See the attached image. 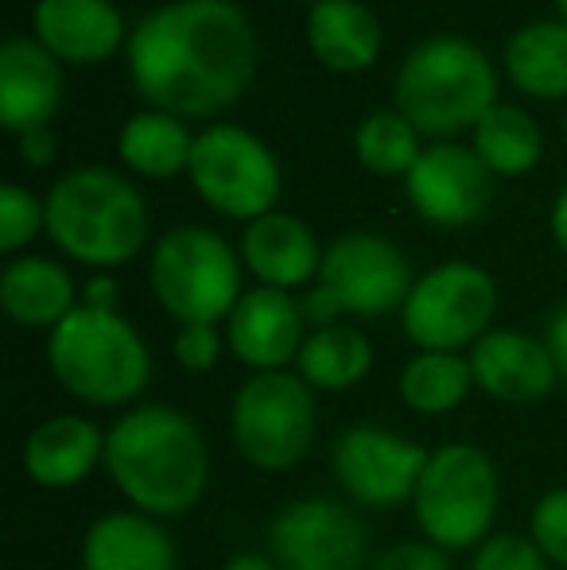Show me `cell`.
<instances>
[{
	"instance_id": "cell-2",
	"label": "cell",
	"mask_w": 567,
	"mask_h": 570,
	"mask_svg": "<svg viewBox=\"0 0 567 570\" xmlns=\"http://www.w3.org/2000/svg\"><path fill=\"white\" fill-rule=\"evenodd\" d=\"M106 470L125 501L148 517H183L206 493L211 451L172 404H140L106 431Z\"/></svg>"
},
{
	"instance_id": "cell-32",
	"label": "cell",
	"mask_w": 567,
	"mask_h": 570,
	"mask_svg": "<svg viewBox=\"0 0 567 570\" xmlns=\"http://www.w3.org/2000/svg\"><path fill=\"white\" fill-rule=\"evenodd\" d=\"M529 535L548 563L567 567V489H553L537 501L529 520Z\"/></svg>"
},
{
	"instance_id": "cell-9",
	"label": "cell",
	"mask_w": 567,
	"mask_h": 570,
	"mask_svg": "<svg viewBox=\"0 0 567 570\" xmlns=\"http://www.w3.org/2000/svg\"><path fill=\"white\" fill-rule=\"evenodd\" d=\"M493 311H498V284L490 279V272L467 261H451L412 284L409 303L401 307V323L420 353H459L462 345L475 350L490 334Z\"/></svg>"
},
{
	"instance_id": "cell-35",
	"label": "cell",
	"mask_w": 567,
	"mask_h": 570,
	"mask_svg": "<svg viewBox=\"0 0 567 570\" xmlns=\"http://www.w3.org/2000/svg\"><path fill=\"white\" fill-rule=\"evenodd\" d=\"M300 311H303V318H307V326H315V331H323V326H339V315H346V311L339 307V299H334L323 284H315L307 295H303Z\"/></svg>"
},
{
	"instance_id": "cell-29",
	"label": "cell",
	"mask_w": 567,
	"mask_h": 570,
	"mask_svg": "<svg viewBox=\"0 0 567 570\" xmlns=\"http://www.w3.org/2000/svg\"><path fill=\"white\" fill-rule=\"evenodd\" d=\"M354 148L362 167H370L378 175H409L420 159L417 128L401 114H393V109H381V114L365 117L358 125Z\"/></svg>"
},
{
	"instance_id": "cell-13",
	"label": "cell",
	"mask_w": 567,
	"mask_h": 570,
	"mask_svg": "<svg viewBox=\"0 0 567 570\" xmlns=\"http://www.w3.org/2000/svg\"><path fill=\"white\" fill-rule=\"evenodd\" d=\"M319 284L339 299L346 315L381 318L409 303L412 268L393 240L373 233H346L323 253Z\"/></svg>"
},
{
	"instance_id": "cell-26",
	"label": "cell",
	"mask_w": 567,
	"mask_h": 570,
	"mask_svg": "<svg viewBox=\"0 0 567 570\" xmlns=\"http://www.w3.org/2000/svg\"><path fill=\"white\" fill-rule=\"evenodd\" d=\"M117 151L137 175L148 179H172L183 167H190V151H195V136L187 132L179 117L172 114H137L117 136Z\"/></svg>"
},
{
	"instance_id": "cell-27",
	"label": "cell",
	"mask_w": 567,
	"mask_h": 570,
	"mask_svg": "<svg viewBox=\"0 0 567 570\" xmlns=\"http://www.w3.org/2000/svg\"><path fill=\"white\" fill-rule=\"evenodd\" d=\"M475 389L470 357L459 353H417L401 368V400L417 415H447Z\"/></svg>"
},
{
	"instance_id": "cell-31",
	"label": "cell",
	"mask_w": 567,
	"mask_h": 570,
	"mask_svg": "<svg viewBox=\"0 0 567 570\" xmlns=\"http://www.w3.org/2000/svg\"><path fill=\"white\" fill-rule=\"evenodd\" d=\"M470 570H548L545 551L521 532H493L482 548H475Z\"/></svg>"
},
{
	"instance_id": "cell-33",
	"label": "cell",
	"mask_w": 567,
	"mask_h": 570,
	"mask_svg": "<svg viewBox=\"0 0 567 570\" xmlns=\"http://www.w3.org/2000/svg\"><path fill=\"white\" fill-rule=\"evenodd\" d=\"M175 350V361H179L187 373H211L222 357V334L218 326H179L172 342Z\"/></svg>"
},
{
	"instance_id": "cell-6",
	"label": "cell",
	"mask_w": 567,
	"mask_h": 570,
	"mask_svg": "<svg viewBox=\"0 0 567 570\" xmlns=\"http://www.w3.org/2000/svg\"><path fill=\"white\" fill-rule=\"evenodd\" d=\"M501 504L498 465L482 446L447 443L431 451L412 497L420 532L443 551L482 548L493 535Z\"/></svg>"
},
{
	"instance_id": "cell-3",
	"label": "cell",
	"mask_w": 567,
	"mask_h": 570,
	"mask_svg": "<svg viewBox=\"0 0 567 570\" xmlns=\"http://www.w3.org/2000/svg\"><path fill=\"white\" fill-rule=\"evenodd\" d=\"M47 237L78 264L117 268L148 237V210L129 179L106 167H78L47 195Z\"/></svg>"
},
{
	"instance_id": "cell-37",
	"label": "cell",
	"mask_w": 567,
	"mask_h": 570,
	"mask_svg": "<svg viewBox=\"0 0 567 570\" xmlns=\"http://www.w3.org/2000/svg\"><path fill=\"white\" fill-rule=\"evenodd\" d=\"M545 342H548V350H553V357H556V368H560V376L567 381V307L553 315Z\"/></svg>"
},
{
	"instance_id": "cell-19",
	"label": "cell",
	"mask_w": 567,
	"mask_h": 570,
	"mask_svg": "<svg viewBox=\"0 0 567 570\" xmlns=\"http://www.w3.org/2000/svg\"><path fill=\"white\" fill-rule=\"evenodd\" d=\"M23 473L43 489H70L106 462V431L86 415H55L23 439Z\"/></svg>"
},
{
	"instance_id": "cell-41",
	"label": "cell",
	"mask_w": 567,
	"mask_h": 570,
	"mask_svg": "<svg viewBox=\"0 0 567 570\" xmlns=\"http://www.w3.org/2000/svg\"><path fill=\"white\" fill-rule=\"evenodd\" d=\"M560 4V16H564V23H567V0H556Z\"/></svg>"
},
{
	"instance_id": "cell-39",
	"label": "cell",
	"mask_w": 567,
	"mask_h": 570,
	"mask_svg": "<svg viewBox=\"0 0 567 570\" xmlns=\"http://www.w3.org/2000/svg\"><path fill=\"white\" fill-rule=\"evenodd\" d=\"M222 570H281L273 556H253V551H242V556H234Z\"/></svg>"
},
{
	"instance_id": "cell-34",
	"label": "cell",
	"mask_w": 567,
	"mask_h": 570,
	"mask_svg": "<svg viewBox=\"0 0 567 570\" xmlns=\"http://www.w3.org/2000/svg\"><path fill=\"white\" fill-rule=\"evenodd\" d=\"M373 570H451V551L428 540H404L373 559Z\"/></svg>"
},
{
	"instance_id": "cell-5",
	"label": "cell",
	"mask_w": 567,
	"mask_h": 570,
	"mask_svg": "<svg viewBox=\"0 0 567 570\" xmlns=\"http://www.w3.org/2000/svg\"><path fill=\"white\" fill-rule=\"evenodd\" d=\"M493 67L475 43L439 36L420 43L397 75V114L417 132L451 136L475 128L498 101Z\"/></svg>"
},
{
	"instance_id": "cell-16",
	"label": "cell",
	"mask_w": 567,
	"mask_h": 570,
	"mask_svg": "<svg viewBox=\"0 0 567 570\" xmlns=\"http://www.w3.org/2000/svg\"><path fill=\"white\" fill-rule=\"evenodd\" d=\"M470 373L475 384L490 400L501 404H532L545 400L560 381V368L548 350V342H537L521 331H490L470 350Z\"/></svg>"
},
{
	"instance_id": "cell-8",
	"label": "cell",
	"mask_w": 567,
	"mask_h": 570,
	"mask_svg": "<svg viewBox=\"0 0 567 570\" xmlns=\"http://www.w3.org/2000/svg\"><path fill=\"white\" fill-rule=\"evenodd\" d=\"M319 428L315 389L300 373H253L229 407V435L253 470L281 473L307 458Z\"/></svg>"
},
{
	"instance_id": "cell-24",
	"label": "cell",
	"mask_w": 567,
	"mask_h": 570,
	"mask_svg": "<svg viewBox=\"0 0 567 570\" xmlns=\"http://www.w3.org/2000/svg\"><path fill=\"white\" fill-rule=\"evenodd\" d=\"M506 75L529 98H567V23L540 20L506 47Z\"/></svg>"
},
{
	"instance_id": "cell-14",
	"label": "cell",
	"mask_w": 567,
	"mask_h": 570,
	"mask_svg": "<svg viewBox=\"0 0 567 570\" xmlns=\"http://www.w3.org/2000/svg\"><path fill=\"white\" fill-rule=\"evenodd\" d=\"M417 214L431 226L459 229L486 214L493 198V171L478 159L475 148L436 144L420 151L417 167L404 175Z\"/></svg>"
},
{
	"instance_id": "cell-17",
	"label": "cell",
	"mask_w": 567,
	"mask_h": 570,
	"mask_svg": "<svg viewBox=\"0 0 567 570\" xmlns=\"http://www.w3.org/2000/svg\"><path fill=\"white\" fill-rule=\"evenodd\" d=\"M62 101L59 59L43 43L8 39L0 47V125L23 136L31 128H47Z\"/></svg>"
},
{
	"instance_id": "cell-4",
	"label": "cell",
	"mask_w": 567,
	"mask_h": 570,
	"mask_svg": "<svg viewBox=\"0 0 567 570\" xmlns=\"http://www.w3.org/2000/svg\"><path fill=\"white\" fill-rule=\"evenodd\" d=\"M51 376L90 407H125L151 376L148 345L129 318L101 307H75L47 338Z\"/></svg>"
},
{
	"instance_id": "cell-18",
	"label": "cell",
	"mask_w": 567,
	"mask_h": 570,
	"mask_svg": "<svg viewBox=\"0 0 567 570\" xmlns=\"http://www.w3.org/2000/svg\"><path fill=\"white\" fill-rule=\"evenodd\" d=\"M125 39V23L109 0H39L36 43L59 62H106Z\"/></svg>"
},
{
	"instance_id": "cell-28",
	"label": "cell",
	"mask_w": 567,
	"mask_h": 570,
	"mask_svg": "<svg viewBox=\"0 0 567 570\" xmlns=\"http://www.w3.org/2000/svg\"><path fill=\"white\" fill-rule=\"evenodd\" d=\"M540 128L525 109L493 106L475 125V151L493 175H525L540 159Z\"/></svg>"
},
{
	"instance_id": "cell-30",
	"label": "cell",
	"mask_w": 567,
	"mask_h": 570,
	"mask_svg": "<svg viewBox=\"0 0 567 570\" xmlns=\"http://www.w3.org/2000/svg\"><path fill=\"white\" fill-rule=\"evenodd\" d=\"M39 229H47V206L23 187L0 190V248L16 253V248L28 245Z\"/></svg>"
},
{
	"instance_id": "cell-22",
	"label": "cell",
	"mask_w": 567,
	"mask_h": 570,
	"mask_svg": "<svg viewBox=\"0 0 567 570\" xmlns=\"http://www.w3.org/2000/svg\"><path fill=\"white\" fill-rule=\"evenodd\" d=\"M0 307L16 326L55 331L78 307L75 279L62 264L47 261V256H20L0 276Z\"/></svg>"
},
{
	"instance_id": "cell-40",
	"label": "cell",
	"mask_w": 567,
	"mask_h": 570,
	"mask_svg": "<svg viewBox=\"0 0 567 570\" xmlns=\"http://www.w3.org/2000/svg\"><path fill=\"white\" fill-rule=\"evenodd\" d=\"M553 237H556V245L567 253V187H564V195L556 198V206H553Z\"/></svg>"
},
{
	"instance_id": "cell-20",
	"label": "cell",
	"mask_w": 567,
	"mask_h": 570,
	"mask_svg": "<svg viewBox=\"0 0 567 570\" xmlns=\"http://www.w3.org/2000/svg\"><path fill=\"white\" fill-rule=\"evenodd\" d=\"M242 261L261 279V287H276V292L303 287L323 268V253L315 245V233L303 226L300 218L276 210L245 226Z\"/></svg>"
},
{
	"instance_id": "cell-11",
	"label": "cell",
	"mask_w": 567,
	"mask_h": 570,
	"mask_svg": "<svg viewBox=\"0 0 567 570\" xmlns=\"http://www.w3.org/2000/svg\"><path fill=\"white\" fill-rule=\"evenodd\" d=\"M428 451L389 428L358 423L331 446V473L350 501L365 509H397L412 501L424 478Z\"/></svg>"
},
{
	"instance_id": "cell-42",
	"label": "cell",
	"mask_w": 567,
	"mask_h": 570,
	"mask_svg": "<svg viewBox=\"0 0 567 570\" xmlns=\"http://www.w3.org/2000/svg\"><path fill=\"white\" fill-rule=\"evenodd\" d=\"M564 136H567V117H564Z\"/></svg>"
},
{
	"instance_id": "cell-1",
	"label": "cell",
	"mask_w": 567,
	"mask_h": 570,
	"mask_svg": "<svg viewBox=\"0 0 567 570\" xmlns=\"http://www.w3.org/2000/svg\"><path fill=\"white\" fill-rule=\"evenodd\" d=\"M129 70L159 114L211 117L250 90L257 36L234 0H172L129 36Z\"/></svg>"
},
{
	"instance_id": "cell-10",
	"label": "cell",
	"mask_w": 567,
	"mask_h": 570,
	"mask_svg": "<svg viewBox=\"0 0 567 570\" xmlns=\"http://www.w3.org/2000/svg\"><path fill=\"white\" fill-rule=\"evenodd\" d=\"M187 171L198 195L226 218L257 222L273 214V203L281 195V167L273 151L253 132L234 125L206 128L203 136H195Z\"/></svg>"
},
{
	"instance_id": "cell-15",
	"label": "cell",
	"mask_w": 567,
	"mask_h": 570,
	"mask_svg": "<svg viewBox=\"0 0 567 570\" xmlns=\"http://www.w3.org/2000/svg\"><path fill=\"white\" fill-rule=\"evenodd\" d=\"M226 342L234 357L253 373H281L287 361L300 357L307 342V318L300 311V299L276 287L245 292L234 315L226 318Z\"/></svg>"
},
{
	"instance_id": "cell-38",
	"label": "cell",
	"mask_w": 567,
	"mask_h": 570,
	"mask_svg": "<svg viewBox=\"0 0 567 570\" xmlns=\"http://www.w3.org/2000/svg\"><path fill=\"white\" fill-rule=\"evenodd\" d=\"M86 307H101V311H117V284L109 276H94L86 284Z\"/></svg>"
},
{
	"instance_id": "cell-36",
	"label": "cell",
	"mask_w": 567,
	"mask_h": 570,
	"mask_svg": "<svg viewBox=\"0 0 567 570\" xmlns=\"http://www.w3.org/2000/svg\"><path fill=\"white\" fill-rule=\"evenodd\" d=\"M20 159L28 167H47L55 159V140L47 128H31V132L20 136Z\"/></svg>"
},
{
	"instance_id": "cell-23",
	"label": "cell",
	"mask_w": 567,
	"mask_h": 570,
	"mask_svg": "<svg viewBox=\"0 0 567 570\" xmlns=\"http://www.w3.org/2000/svg\"><path fill=\"white\" fill-rule=\"evenodd\" d=\"M307 47L323 67L354 75L381 51V23L358 0H319L307 16Z\"/></svg>"
},
{
	"instance_id": "cell-43",
	"label": "cell",
	"mask_w": 567,
	"mask_h": 570,
	"mask_svg": "<svg viewBox=\"0 0 567 570\" xmlns=\"http://www.w3.org/2000/svg\"><path fill=\"white\" fill-rule=\"evenodd\" d=\"M315 4H319V0H315Z\"/></svg>"
},
{
	"instance_id": "cell-7",
	"label": "cell",
	"mask_w": 567,
	"mask_h": 570,
	"mask_svg": "<svg viewBox=\"0 0 567 570\" xmlns=\"http://www.w3.org/2000/svg\"><path fill=\"white\" fill-rule=\"evenodd\" d=\"M151 292L179 326H218L242 299V261L218 233L179 226L151 253Z\"/></svg>"
},
{
	"instance_id": "cell-21",
	"label": "cell",
	"mask_w": 567,
	"mask_h": 570,
	"mask_svg": "<svg viewBox=\"0 0 567 570\" xmlns=\"http://www.w3.org/2000/svg\"><path fill=\"white\" fill-rule=\"evenodd\" d=\"M82 570H179V551L148 512H109L86 532Z\"/></svg>"
},
{
	"instance_id": "cell-25",
	"label": "cell",
	"mask_w": 567,
	"mask_h": 570,
	"mask_svg": "<svg viewBox=\"0 0 567 570\" xmlns=\"http://www.w3.org/2000/svg\"><path fill=\"white\" fill-rule=\"evenodd\" d=\"M295 365L315 392H346L370 376L373 345L354 326H323V331L307 334Z\"/></svg>"
},
{
	"instance_id": "cell-12",
	"label": "cell",
	"mask_w": 567,
	"mask_h": 570,
	"mask_svg": "<svg viewBox=\"0 0 567 570\" xmlns=\"http://www.w3.org/2000/svg\"><path fill=\"white\" fill-rule=\"evenodd\" d=\"M268 556L281 570H365L370 535L339 501L307 497L292 501L268 528Z\"/></svg>"
}]
</instances>
